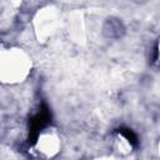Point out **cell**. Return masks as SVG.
Returning a JSON list of instances; mask_svg holds the SVG:
<instances>
[{
    "label": "cell",
    "mask_w": 160,
    "mask_h": 160,
    "mask_svg": "<svg viewBox=\"0 0 160 160\" xmlns=\"http://www.w3.org/2000/svg\"><path fill=\"white\" fill-rule=\"evenodd\" d=\"M32 68L29 54L18 48L2 49L0 54V79L4 84H19L24 81Z\"/></svg>",
    "instance_id": "1"
},
{
    "label": "cell",
    "mask_w": 160,
    "mask_h": 160,
    "mask_svg": "<svg viewBox=\"0 0 160 160\" xmlns=\"http://www.w3.org/2000/svg\"><path fill=\"white\" fill-rule=\"evenodd\" d=\"M35 148L38 152L46 159H51L56 156L61 148V140L58 131L52 128H48L42 130L36 139Z\"/></svg>",
    "instance_id": "2"
},
{
    "label": "cell",
    "mask_w": 160,
    "mask_h": 160,
    "mask_svg": "<svg viewBox=\"0 0 160 160\" xmlns=\"http://www.w3.org/2000/svg\"><path fill=\"white\" fill-rule=\"evenodd\" d=\"M56 22H58V18L55 10L45 9L39 11L35 18V29L39 39L50 36L56 28Z\"/></svg>",
    "instance_id": "3"
},
{
    "label": "cell",
    "mask_w": 160,
    "mask_h": 160,
    "mask_svg": "<svg viewBox=\"0 0 160 160\" xmlns=\"http://www.w3.org/2000/svg\"><path fill=\"white\" fill-rule=\"evenodd\" d=\"M70 34L71 38L78 42L85 41V26L82 21V16L79 12L72 14L71 22H70Z\"/></svg>",
    "instance_id": "4"
},
{
    "label": "cell",
    "mask_w": 160,
    "mask_h": 160,
    "mask_svg": "<svg viewBox=\"0 0 160 160\" xmlns=\"http://www.w3.org/2000/svg\"><path fill=\"white\" fill-rule=\"evenodd\" d=\"M115 148L121 155H128L131 152V144L130 141L124 136H118L115 140Z\"/></svg>",
    "instance_id": "5"
},
{
    "label": "cell",
    "mask_w": 160,
    "mask_h": 160,
    "mask_svg": "<svg viewBox=\"0 0 160 160\" xmlns=\"http://www.w3.org/2000/svg\"><path fill=\"white\" fill-rule=\"evenodd\" d=\"M158 60L160 61V40L158 42Z\"/></svg>",
    "instance_id": "6"
},
{
    "label": "cell",
    "mask_w": 160,
    "mask_h": 160,
    "mask_svg": "<svg viewBox=\"0 0 160 160\" xmlns=\"http://www.w3.org/2000/svg\"><path fill=\"white\" fill-rule=\"evenodd\" d=\"M98 160H119V159H115V158H101V159H98Z\"/></svg>",
    "instance_id": "7"
},
{
    "label": "cell",
    "mask_w": 160,
    "mask_h": 160,
    "mask_svg": "<svg viewBox=\"0 0 160 160\" xmlns=\"http://www.w3.org/2000/svg\"><path fill=\"white\" fill-rule=\"evenodd\" d=\"M159 155H160V142H159Z\"/></svg>",
    "instance_id": "8"
}]
</instances>
